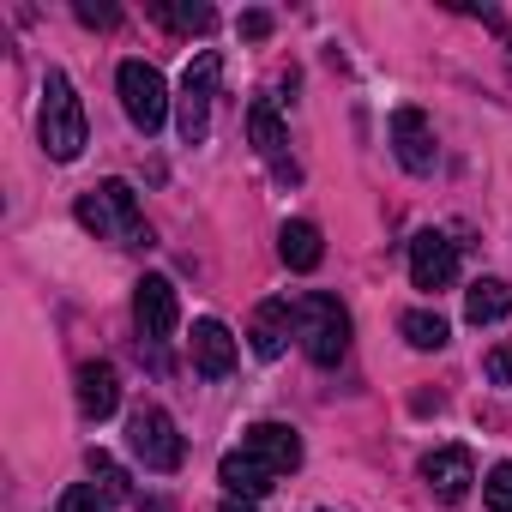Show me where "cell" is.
<instances>
[{
	"label": "cell",
	"mask_w": 512,
	"mask_h": 512,
	"mask_svg": "<svg viewBox=\"0 0 512 512\" xmlns=\"http://www.w3.org/2000/svg\"><path fill=\"white\" fill-rule=\"evenodd\" d=\"M73 211H79V223H85L97 241H115V247H145V241H151V229H145L139 199H133L127 181H97V187H85Z\"/></svg>",
	"instance_id": "cell-1"
},
{
	"label": "cell",
	"mask_w": 512,
	"mask_h": 512,
	"mask_svg": "<svg viewBox=\"0 0 512 512\" xmlns=\"http://www.w3.org/2000/svg\"><path fill=\"white\" fill-rule=\"evenodd\" d=\"M296 338H302L308 362L338 368V362H344V350H350V314H344V302H338V296H326V290L296 296Z\"/></svg>",
	"instance_id": "cell-2"
},
{
	"label": "cell",
	"mask_w": 512,
	"mask_h": 512,
	"mask_svg": "<svg viewBox=\"0 0 512 512\" xmlns=\"http://www.w3.org/2000/svg\"><path fill=\"white\" fill-rule=\"evenodd\" d=\"M37 133H43V151L55 163H73L85 151V103L73 91L67 73H49L43 79V115H37Z\"/></svg>",
	"instance_id": "cell-3"
},
{
	"label": "cell",
	"mask_w": 512,
	"mask_h": 512,
	"mask_svg": "<svg viewBox=\"0 0 512 512\" xmlns=\"http://www.w3.org/2000/svg\"><path fill=\"white\" fill-rule=\"evenodd\" d=\"M217 79H223V61L205 49V55H193L187 61V73H181V97H175V127H181V139L187 145H199L205 133H211V103H217Z\"/></svg>",
	"instance_id": "cell-4"
},
{
	"label": "cell",
	"mask_w": 512,
	"mask_h": 512,
	"mask_svg": "<svg viewBox=\"0 0 512 512\" xmlns=\"http://www.w3.org/2000/svg\"><path fill=\"white\" fill-rule=\"evenodd\" d=\"M127 446H133V458L145 464V470H157V476H169V470H181V434H175V422H169V410H157V404H139L133 416H127Z\"/></svg>",
	"instance_id": "cell-5"
},
{
	"label": "cell",
	"mask_w": 512,
	"mask_h": 512,
	"mask_svg": "<svg viewBox=\"0 0 512 512\" xmlns=\"http://www.w3.org/2000/svg\"><path fill=\"white\" fill-rule=\"evenodd\" d=\"M115 91H121V109H127V121H133L139 133H157V127L169 121V85H163L157 67H145V61H121Z\"/></svg>",
	"instance_id": "cell-6"
},
{
	"label": "cell",
	"mask_w": 512,
	"mask_h": 512,
	"mask_svg": "<svg viewBox=\"0 0 512 512\" xmlns=\"http://www.w3.org/2000/svg\"><path fill=\"white\" fill-rule=\"evenodd\" d=\"M458 278V241H446L440 229H422L410 241V284L416 290H446Z\"/></svg>",
	"instance_id": "cell-7"
},
{
	"label": "cell",
	"mask_w": 512,
	"mask_h": 512,
	"mask_svg": "<svg viewBox=\"0 0 512 512\" xmlns=\"http://www.w3.org/2000/svg\"><path fill=\"white\" fill-rule=\"evenodd\" d=\"M133 320H139V332H145L151 344H163V338L175 332V320H181L175 284H169V278H139V284H133Z\"/></svg>",
	"instance_id": "cell-8"
},
{
	"label": "cell",
	"mask_w": 512,
	"mask_h": 512,
	"mask_svg": "<svg viewBox=\"0 0 512 512\" xmlns=\"http://www.w3.org/2000/svg\"><path fill=\"white\" fill-rule=\"evenodd\" d=\"M241 452L260 458L272 476H290V470L302 464V440H296V428H284V422H253V428L241 434Z\"/></svg>",
	"instance_id": "cell-9"
},
{
	"label": "cell",
	"mask_w": 512,
	"mask_h": 512,
	"mask_svg": "<svg viewBox=\"0 0 512 512\" xmlns=\"http://www.w3.org/2000/svg\"><path fill=\"white\" fill-rule=\"evenodd\" d=\"M392 151H398V163L410 169V175H434V127H428V115L422 109H398L392 115Z\"/></svg>",
	"instance_id": "cell-10"
},
{
	"label": "cell",
	"mask_w": 512,
	"mask_h": 512,
	"mask_svg": "<svg viewBox=\"0 0 512 512\" xmlns=\"http://www.w3.org/2000/svg\"><path fill=\"white\" fill-rule=\"evenodd\" d=\"M422 482H428L440 500H464L470 482H476V458H470V446H434V452L422 458Z\"/></svg>",
	"instance_id": "cell-11"
},
{
	"label": "cell",
	"mask_w": 512,
	"mask_h": 512,
	"mask_svg": "<svg viewBox=\"0 0 512 512\" xmlns=\"http://www.w3.org/2000/svg\"><path fill=\"white\" fill-rule=\"evenodd\" d=\"M290 332H296V302H260L253 308L247 338H253V356L260 362H278L290 350Z\"/></svg>",
	"instance_id": "cell-12"
},
{
	"label": "cell",
	"mask_w": 512,
	"mask_h": 512,
	"mask_svg": "<svg viewBox=\"0 0 512 512\" xmlns=\"http://www.w3.org/2000/svg\"><path fill=\"white\" fill-rule=\"evenodd\" d=\"M79 410H85V422H109L121 410V374H115V362H79Z\"/></svg>",
	"instance_id": "cell-13"
},
{
	"label": "cell",
	"mask_w": 512,
	"mask_h": 512,
	"mask_svg": "<svg viewBox=\"0 0 512 512\" xmlns=\"http://www.w3.org/2000/svg\"><path fill=\"white\" fill-rule=\"evenodd\" d=\"M193 368L205 380H223L235 368V332L223 320H193Z\"/></svg>",
	"instance_id": "cell-14"
},
{
	"label": "cell",
	"mask_w": 512,
	"mask_h": 512,
	"mask_svg": "<svg viewBox=\"0 0 512 512\" xmlns=\"http://www.w3.org/2000/svg\"><path fill=\"white\" fill-rule=\"evenodd\" d=\"M247 139H253V151H260L284 181H296V163H284V121H278V103H253L247 109Z\"/></svg>",
	"instance_id": "cell-15"
},
{
	"label": "cell",
	"mask_w": 512,
	"mask_h": 512,
	"mask_svg": "<svg viewBox=\"0 0 512 512\" xmlns=\"http://www.w3.org/2000/svg\"><path fill=\"white\" fill-rule=\"evenodd\" d=\"M278 253H284L290 272H314V266L326 260V241H320V229H314L308 217H290V223L278 229Z\"/></svg>",
	"instance_id": "cell-16"
},
{
	"label": "cell",
	"mask_w": 512,
	"mask_h": 512,
	"mask_svg": "<svg viewBox=\"0 0 512 512\" xmlns=\"http://www.w3.org/2000/svg\"><path fill=\"white\" fill-rule=\"evenodd\" d=\"M217 482L235 494V500H260V494H272V470L260 464V458H247V452H229L223 464H217Z\"/></svg>",
	"instance_id": "cell-17"
},
{
	"label": "cell",
	"mask_w": 512,
	"mask_h": 512,
	"mask_svg": "<svg viewBox=\"0 0 512 512\" xmlns=\"http://www.w3.org/2000/svg\"><path fill=\"white\" fill-rule=\"evenodd\" d=\"M506 314H512V290H506L500 278H476L470 296H464V320H470V326H494V320H506Z\"/></svg>",
	"instance_id": "cell-18"
},
{
	"label": "cell",
	"mask_w": 512,
	"mask_h": 512,
	"mask_svg": "<svg viewBox=\"0 0 512 512\" xmlns=\"http://www.w3.org/2000/svg\"><path fill=\"white\" fill-rule=\"evenodd\" d=\"M398 332H404V344H410V350H446V338H452V332H446V320H440V314H428V308H410V314L398 320Z\"/></svg>",
	"instance_id": "cell-19"
},
{
	"label": "cell",
	"mask_w": 512,
	"mask_h": 512,
	"mask_svg": "<svg viewBox=\"0 0 512 512\" xmlns=\"http://www.w3.org/2000/svg\"><path fill=\"white\" fill-rule=\"evenodd\" d=\"M151 19L169 25V31H211V7H175V0H151Z\"/></svg>",
	"instance_id": "cell-20"
},
{
	"label": "cell",
	"mask_w": 512,
	"mask_h": 512,
	"mask_svg": "<svg viewBox=\"0 0 512 512\" xmlns=\"http://www.w3.org/2000/svg\"><path fill=\"white\" fill-rule=\"evenodd\" d=\"M85 464H91V482H97V488H103L109 500H127V488H133V482H127V470H121V464H115L109 452H91Z\"/></svg>",
	"instance_id": "cell-21"
},
{
	"label": "cell",
	"mask_w": 512,
	"mask_h": 512,
	"mask_svg": "<svg viewBox=\"0 0 512 512\" xmlns=\"http://www.w3.org/2000/svg\"><path fill=\"white\" fill-rule=\"evenodd\" d=\"M55 512H115V500H109L97 482H73V488L55 500Z\"/></svg>",
	"instance_id": "cell-22"
},
{
	"label": "cell",
	"mask_w": 512,
	"mask_h": 512,
	"mask_svg": "<svg viewBox=\"0 0 512 512\" xmlns=\"http://www.w3.org/2000/svg\"><path fill=\"white\" fill-rule=\"evenodd\" d=\"M482 500H488V512H512V464H494L482 476Z\"/></svg>",
	"instance_id": "cell-23"
},
{
	"label": "cell",
	"mask_w": 512,
	"mask_h": 512,
	"mask_svg": "<svg viewBox=\"0 0 512 512\" xmlns=\"http://www.w3.org/2000/svg\"><path fill=\"white\" fill-rule=\"evenodd\" d=\"M482 374H488V386H512V344H500V350H488V362H482Z\"/></svg>",
	"instance_id": "cell-24"
},
{
	"label": "cell",
	"mask_w": 512,
	"mask_h": 512,
	"mask_svg": "<svg viewBox=\"0 0 512 512\" xmlns=\"http://www.w3.org/2000/svg\"><path fill=\"white\" fill-rule=\"evenodd\" d=\"M241 37L247 43H266L272 37V13H241Z\"/></svg>",
	"instance_id": "cell-25"
},
{
	"label": "cell",
	"mask_w": 512,
	"mask_h": 512,
	"mask_svg": "<svg viewBox=\"0 0 512 512\" xmlns=\"http://www.w3.org/2000/svg\"><path fill=\"white\" fill-rule=\"evenodd\" d=\"M79 19H85V25H103V31H109V25H115L121 13H115V7H97V0H79Z\"/></svg>",
	"instance_id": "cell-26"
},
{
	"label": "cell",
	"mask_w": 512,
	"mask_h": 512,
	"mask_svg": "<svg viewBox=\"0 0 512 512\" xmlns=\"http://www.w3.org/2000/svg\"><path fill=\"white\" fill-rule=\"evenodd\" d=\"M217 512H260V506H253V500H235V494H229V500H223Z\"/></svg>",
	"instance_id": "cell-27"
},
{
	"label": "cell",
	"mask_w": 512,
	"mask_h": 512,
	"mask_svg": "<svg viewBox=\"0 0 512 512\" xmlns=\"http://www.w3.org/2000/svg\"><path fill=\"white\" fill-rule=\"evenodd\" d=\"M139 512H169V506L163 500H139Z\"/></svg>",
	"instance_id": "cell-28"
}]
</instances>
